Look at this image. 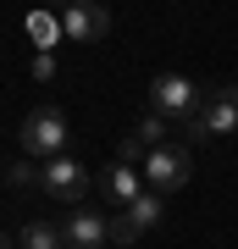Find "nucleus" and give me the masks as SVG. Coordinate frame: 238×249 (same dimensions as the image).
Returning <instances> with one entry per match:
<instances>
[{"label":"nucleus","mask_w":238,"mask_h":249,"mask_svg":"<svg viewBox=\"0 0 238 249\" xmlns=\"http://www.w3.org/2000/svg\"><path fill=\"white\" fill-rule=\"evenodd\" d=\"M67 139H72V127H67V111H61V106L28 111L22 127H17V144H22L28 160H55V155H67Z\"/></svg>","instance_id":"nucleus-1"},{"label":"nucleus","mask_w":238,"mask_h":249,"mask_svg":"<svg viewBox=\"0 0 238 249\" xmlns=\"http://www.w3.org/2000/svg\"><path fill=\"white\" fill-rule=\"evenodd\" d=\"M188 139H227L238 133V83H211L200 89V111L183 122Z\"/></svg>","instance_id":"nucleus-2"},{"label":"nucleus","mask_w":238,"mask_h":249,"mask_svg":"<svg viewBox=\"0 0 238 249\" xmlns=\"http://www.w3.org/2000/svg\"><path fill=\"white\" fill-rule=\"evenodd\" d=\"M188 178H194V155H188V144H161V150H150V160H144V188L150 194H177Z\"/></svg>","instance_id":"nucleus-3"},{"label":"nucleus","mask_w":238,"mask_h":249,"mask_svg":"<svg viewBox=\"0 0 238 249\" xmlns=\"http://www.w3.org/2000/svg\"><path fill=\"white\" fill-rule=\"evenodd\" d=\"M150 111L166 116V122H188L200 111V83H188L183 72H161L150 83Z\"/></svg>","instance_id":"nucleus-4"},{"label":"nucleus","mask_w":238,"mask_h":249,"mask_svg":"<svg viewBox=\"0 0 238 249\" xmlns=\"http://www.w3.org/2000/svg\"><path fill=\"white\" fill-rule=\"evenodd\" d=\"M39 188L50 199H67V205H78L89 194V160L83 155H55V160H44L39 166Z\"/></svg>","instance_id":"nucleus-5"},{"label":"nucleus","mask_w":238,"mask_h":249,"mask_svg":"<svg viewBox=\"0 0 238 249\" xmlns=\"http://www.w3.org/2000/svg\"><path fill=\"white\" fill-rule=\"evenodd\" d=\"M161 216H166V199L144 188V194L133 199V205H128L122 216H111V244H122V249H133V244H139V232H150V227L161 222Z\"/></svg>","instance_id":"nucleus-6"},{"label":"nucleus","mask_w":238,"mask_h":249,"mask_svg":"<svg viewBox=\"0 0 238 249\" xmlns=\"http://www.w3.org/2000/svg\"><path fill=\"white\" fill-rule=\"evenodd\" d=\"M55 227H61V238H67L72 249H100V244H111V216L89 211V205H72Z\"/></svg>","instance_id":"nucleus-7"},{"label":"nucleus","mask_w":238,"mask_h":249,"mask_svg":"<svg viewBox=\"0 0 238 249\" xmlns=\"http://www.w3.org/2000/svg\"><path fill=\"white\" fill-rule=\"evenodd\" d=\"M106 28H111L106 6H67L61 11V34L72 45H94V39H106Z\"/></svg>","instance_id":"nucleus-8"},{"label":"nucleus","mask_w":238,"mask_h":249,"mask_svg":"<svg viewBox=\"0 0 238 249\" xmlns=\"http://www.w3.org/2000/svg\"><path fill=\"white\" fill-rule=\"evenodd\" d=\"M100 188H106V194L128 211V205L144 194V172H139V166H122V160H111V166L100 172Z\"/></svg>","instance_id":"nucleus-9"},{"label":"nucleus","mask_w":238,"mask_h":249,"mask_svg":"<svg viewBox=\"0 0 238 249\" xmlns=\"http://www.w3.org/2000/svg\"><path fill=\"white\" fill-rule=\"evenodd\" d=\"M61 227L55 222H22L17 227V249H61Z\"/></svg>","instance_id":"nucleus-10"},{"label":"nucleus","mask_w":238,"mask_h":249,"mask_svg":"<svg viewBox=\"0 0 238 249\" xmlns=\"http://www.w3.org/2000/svg\"><path fill=\"white\" fill-rule=\"evenodd\" d=\"M133 139H139L144 150H161V144H172V122H166V116H155V111H150V116H144L139 127H133Z\"/></svg>","instance_id":"nucleus-11"},{"label":"nucleus","mask_w":238,"mask_h":249,"mask_svg":"<svg viewBox=\"0 0 238 249\" xmlns=\"http://www.w3.org/2000/svg\"><path fill=\"white\" fill-rule=\"evenodd\" d=\"M28 34H34V45H44V55H50V45L61 39V17H50V11H34V17H28Z\"/></svg>","instance_id":"nucleus-12"},{"label":"nucleus","mask_w":238,"mask_h":249,"mask_svg":"<svg viewBox=\"0 0 238 249\" xmlns=\"http://www.w3.org/2000/svg\"><path fill=\"white\" fill-rule=\"evenodd\" d=\"M6 183H11V188H34V183H39V166H34L28 155L11 160V166H6Z\"/></svg>","instance_id":"nucleus-13"},{"label":"nucleus","mask_w":238,"mask_h":249,"mask_svg":"<svg viewBox=\"0 0 238 249\" xmlns=\"http://www.w3.org/2000/svg\"><path fill=\"white\" fill-rule=\"evenodd\" d=\"M34 78H39V83H50V78H55V55H44V50L34 55Z\"/></svg>","instance_id":"nucleus-14"},{"label":"nucleus","mask_w":238,"mask_h":249,"mask_svg":"<svg viewBox=\"0 0 238 249\" xmlns=\"http://www.w3.org/2000/svg\"><path fill=\"white\" fill-rule=\"evenodd\" d=\"M0 249H17V238H11V232H0Z\"/></svg>","instance_id":"nucleus-15"}]
</instances>
